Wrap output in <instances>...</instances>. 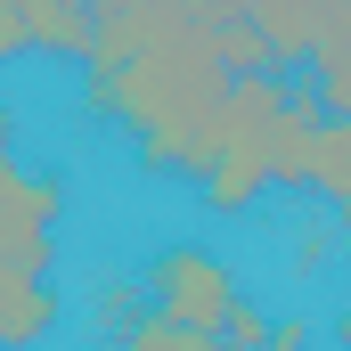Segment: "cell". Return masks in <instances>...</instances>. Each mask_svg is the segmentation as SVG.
Segmentation results:
<instances>
[{"mask_svg": "<svg viewBox=\"0 0 351 351\" xmlns=\"http://www.w3.org/2000/svg\"><path fill=\"white\" fill-rule=\"evenodd\" d=\"M90 106L139 147L147 172L204 180L229 131V58L196 0H98L90 25Z\"/></svg>", "mask_w": 351, "mask_h": 351, "instance_id": "obj_1", "label": "cell"}, {"mask_svg": "<svg viewBox=\"0 0 351 351\" xmlns=\"http://www.w3.org/2000/svg\"><path fill=\"white\" fill-rule=\"evenodd\" d=\"M286 98H294V90L278 82V74H237V90H229V131H221V164L196 180L204 213L237 221V213L262 204V188H269V139H278V123H286Z\"/></svg>", "mask_w": 351, "mask_h": 351, "instance_id": "obj_2", "label": "cell"}, {"mask_svg": "<svg viewBox=\"0 0 351 351\" xmlns=\"http://www.w3.org/2000/svg\"><path fill=\"white\" fill-rule=\"evenodd\" d=\"M58 221H66V180L16 164V123L0 106V294L25 286V278H49Z\"/></svg>", "mask_w": 351, "mask_h": 351, "instance_id": "obj_3", "label": "cell"}, {"mask_svg": "<svg viewBox=\"0 0 351 351\" xmlns=\"http://www.w3.org/2000/svg\"><path fill=\"white\" fill-rule=\"evenodd\" d=\"M139 294H147V311L156 319H172V327H196V335H221L229 319H237V269L221 262V254H204V245H164L156 262L139 269Z\"/></svg>", "mask_w": 351, "mask_h": 351, "instance_id": "obj_4", "label": "cell"}, {"mask_svg": "<svg viewBox=\"0 0 351 351\" xmlns=\"http://www.w3.org/2000/svg\"><path fill=\"white\" fill-rule=\"evenodd\" d=\"M343 8L351 0H245V16H254V33H262L269 66H311L319 33H327Z\"/></svg>", "mask_w": 351, "mask_h": 351, "instance_id": "obj_5", "label": "cell"}, {"mask_svg": "<svg viewBox=\"0 0 351 351\" xmlns=\"http://www.w3.org/2000/svg\"><path fill=\"white\" fill-rule=\"evenodd\" d=\"M319 131H327V106L311 90L286 98V123L269 139V188H311V156H319Z\"/></svg>", "mask_w": 351, "mask_h": 351, "instance_id": "obj_6", "label": "cell"}, {"mask_svg": "<svg viewBox=\"0 0 351 351\" xmlns=\"http://www.w3.org/2000/svg\"><path fill=\"white\" fill-rule=\"evenodd\" d=\"M58 311H66V302H58V286H49V278L8 286V294H0V351H33L49 327H58Z\"/></svg>", "mask_w": 351, "mask_h": 351, "instance_id": "obj_7", "label": "cell"}, {"mask_svg": "<svg viewBox=\"0 0 351 351\" xmlns=\"http://www.w3.org/2000/svg\"><path fill=\"white\" fill-rule=\"evenodd\" d=\"M114 351H221V335H196V327H172V319L139 311V319L114 335Z\"/></svg>", "mask_w": 351, "mask_h": 351, "instance_id": "obj_8", "label": "cell"}, {"mask_svg": "<svg viewBox=\"0 0 351 351\" xmlns=\"http://www.w3.org/2000/svg\"><path fill=\"white\" fill-rule=\"evenodd\" d=\"M311 188H319V196H343V188H351V123H335V114H327V131H319Z\"/></svg>", "mask_w": 351, "mask_h": 351, "instance_id": "obj_9", "label": "cell"}, {"mask_svg": "<svg viewBox=\"0 0 351 351\" xmlns=\"http://www.w3.org/2000/svg\"><path fill=\"white\" fill-rule=\"evenodd\" d=\"M269 327H278V319H262L254 302H237V319L221 327V351H269Z\"/></svg>", "mask_w": 351, "mask_h": 351, "instance_id": "obj_10", "label": "cell"}, {"mask_svg": "<svg viewBox=\"0 0 351 351\" xmlns=\"http://www.w3.org/2000/svg\"><path fill=\"white\" fill-rule=\"evenodd\" d=\"M0 58H33V25H25L8 0H0Z\"/></svg>", "mask_w": 351, "mask_h": 351, "instance_id": "obj_11", "label": "cell"}, {"mask_svg": "<svg viewBox=\"0 0 351 351\" xmlns=\"http://www.w3.org/2000/svg\"><path fill=\"white\" fill-rule=\"evenodd\" d=\"M269 351H311V319H278L269 327Z\"/></svg>", "mask_w": 351, "mask_h": 351, "instance_id": "obj_12", "label": "cell"}, {"mask_svg": "<svg viewBox=\"0 0 351 351\" xmlns=\"http://www.w3.org/2000/svg\"><path fill=\"white\" fill-rule=\"evenodd\" d=\"M335 229H343V245H351V188L335 196Z\"/></svg>", "mask_w": 351, "mask_h": 351, "instance_id": "obj_13", "label": "cell"}, {"mask_svg": "<svg viewBox=\"0 0 351 351\" xmlns=\"http://www.w3.org/2000/svg\"><path fill=\"white\" fill-rule=\"evenodd\" d=\"M335 351H351V311H343V319H335Z\"/></svg>", "mask_w": 351, "mask_h": 351, "instance_id": "obj_14", "label": "cell"}]
</instances>
